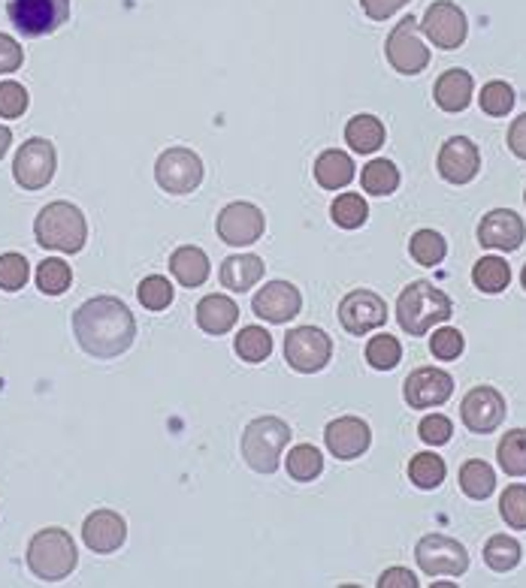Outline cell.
Segmentation results:
<instances>
[{"mask_svg": "<svg viewBox=\"0 0 526 588\" xmlns=\"http://www.w3.org/2000/svg\"><path fill=\"white\" fill-rule=\"evenodd\" d=\"M526 238V224L524 217L512 212V209H493L487 215L481 217L478 226V242L481 248L491 250H505L512 254L524 245Z\"/></svg>", "mask_w": 526, "mask_h": 588, "instance_id": "cell-17", "label": "cell"}, {"mask_svg": "<svg viewBox=\"0 0 526 588\" xmlns=\"http://www.w3.org/2000/svg\"><path fill=\"white\" fill-rule=\"evenodd\" d=\"M524 203H526V193H524Z\"/></svg>", "mask_w": 526, "mask_h": 588, "instance_id": "cell-53", "label": "cell"}, {"mask_svg": "<svg viewBox=\"0 0 526 588\" xmlns=\"http://www.w3.org/2000/svg\"><path fill=\"white\" fill-rule=\"evenodd\" d=\"M12 146V133H10V127H3L0 125V160H3V154L10 151Z\"/></svg>", "mask_w": 526, "mask_h": 588, "instance_id": "cell-51", "label": "cell"}, {"mask_svg": "<svg viewBox=\"0 0 526 588\" xmlns=\"http://www.w3.org/2000/svg\"><path fill=\"white\" fill-rule=\"evenodd\" d=\"M463 348H466L463 332H460V329H454V327L435 329L433 339H430V353H433L435 360H442V362L457 360L460 353H463Z\"/></svg>", "mask_w": 526, "mask_h": 588, "instance_id": "cell-44", "label": "cell"}, {"mask_svg": "<svg viewBox=\"0 0 526 588\" xmlns=\"http://www.w3.org/2000/svg\"><path fill=\"white\" fill-rule=\"evenodd\" d=\"M520 543L515 537H508V534H493L491 541L484 543V565L496 570V574H508V570H515L520 565Z\"/></svg>", "mask_w": 526, "mask_h": 588, "instance_id": "cell-29", "label": "cell"}, {"mask_svg": "<svg viewBox=\"0 0 526 588\" xmlns=\"http://www.w3.org/2000/svg\"><path fill=\"white\" fill-rule=\"evenodd\" d=\"M22 61H24L22 45L15 43L10 34H0V76L15 73V70L22 67Z\"/></svg>", "mask_w": 526, "mask_h": 588, "instance_id": "cell-47", "label": "cell"}, {"mask_svg": "<svg viewBox=\"0 0 526 588\" xmlns=\"http://www.w3.org/2000/svg\"><path fill=\"white\" fill-rule=\"evenodd\" d=\"M414 562L427 577H463L470 570L466 546L448 534H427L414 546Z\"/></svg>", "mask_w": 526, "mask_h": 588, "instance_id": "cell-6", "label": "cell"}, {"mask_svg": "<svg viewBox=\"0 0 526 588\" xmlns=\"http://www.w3.org/2000/svg\"><path fill=\"white\" fill-rule=\"evenodd\" d=\"M520 284H524V290H526V266H524V271H520Z\"/></svg>", "mask_w": 526, "mask_h": 588, "instance_id": "cell-52", "label": "cell"}, {"mask_svg": "<svg viewBox=\"0 0 526 588\" xmlns=\"http://www.w3.org/2000/svg\"><path fill=\"white\" fill-rule=\"evenodd\" d=\"M421 24L414 15H406L400 22L393 24V31L388 34V43H385V55H388V64L402 76H418L430 64V49L423 45L421 40Z\"/></svg>", "mask_w": 526, "mask_h": 588, "instance_id": "cell-8", "label": "cell"}, {"mask_svg": "<svg viewBox=\"0 0 526 588\" xmlns=\"http://www.w3.org/2000/svg\"><path fill=\"white\" fill-rule=\"evenodd\" d=\"M418 435H421L423 443H430V447H442V443L451 441V435H454V423H451L445 414H430V417L421 419Z\"/></svg>", "mask_w": 526, "mask_h": 588, "instance_id": "cell-46", "label": "cell"}, {"mask_svg": "<svg viewBox=\"0 0 526 588\" xmlns=\"http://www.w3.org/2000/svg\"><path fill=\"white\" fill-rule=\"evenodd\" d=\"M508 148H512L515 158L526 160V113L515 118L512 127H508Z\"/></svg>", "mask_w": 526, "mask_h": 588, "instance_id": "cell-50", "label": "cell"}, {"mask_svg": "<svg viewBox=\"0 0 526 588\" xmlns=\"http://www.w3.org/2000/svg\"><path fill=\"white\" fill-rule=\"evenodd\" d=\"M333 356L330 335L318 327H297L285 335V362L299 374L320 372Z\"/></svg>", "mask_w": 526, "mask_h": 588, "instance_id": "cell-9", "label": "cell"}, {"mask_svg": "<svg viewBox=\"0 0 526 588\" xmlns=\"http://www.w3.org/2000/svg\"><path fill=\"white\" fill-rule=\"evenodd\" d=\"M155 181L160 191L176 193V196L197 191L203 181V160L197 158L191 148H167L155 163Z\"/></svg>", "mask_w": 526, "mask_h": 588, "instance_id": "cell-10", "label": "cell"}, {"mask_svg": "<svg viewBox=\"0 0 526 588\" xmlns=\"http://www.w3.org/2000/svg\"><path fill=\"white\" fill-rule=\"evenodd\" d=\"M28 90L19 85V82H0V118H22L28 113Z\"/></svg>", "mask_w": 526, "mask_h": 588, "instance_id": "cell-45", "label": "cell"}, {"mask_svg": "<svg viewBox=\"0 0 526 588\" xmlns=\"http://www.w3.org/2000/svg\"><path fill=\"white\" fill-rule=\"evenodd\" d=\"M345 142L355 148L357 154H372L385 146V125L376 115H355L345 125Z\"/></svg>", "mask_w": 526, "mask_h": 588, "instance_id": "cell-27", "label": "cell"}, {"mask_svg": "<svg viewBox=\"0 0 526 588\" xmlns=\"http://www.w3.org/2000/svg\"><path fill=\"white\" fill-rule=\"evenodd\" d=\"M31 278V266L22 254H0V290L15 293Z\"/></svg>", "mask_w": 526, "mask_h": 588, "instance_id": "cell-43", "label": "cell"}, {"mask_svg": "<svg viewBox=\"0 0 526 588\" xmlns=\"http://www.w3.org/2000/svg\"><path fill=\"white\" fill-rule=\"evenodd\" d=\"M454 314V302L445 290H439L433 281H412L397 299V320L402 332L412 339L427 335L435 323H445Z\"/></svg>", "mask_w": 526, "mask_h": 588, "instance_id": "cell-2", "label": "cell"}, {"mask_svg": "<svg viewBox=\"0 0 526 588\" xmlns=\"http://www.w3.org/2000/svg\"><path fill=\"white\" fill-rule=\"evenodd\" d=\"M70 281H73V271L64 260H57V257H49L36 266V287H40V293L46 296H61L70 290Z\"/></svg>", "mask_w": 526, "mask_h": 588, "instance_id": "cell-38", "label": "cell"}, {"mask_svg": "<svg viewBox=\"0 0 526 588\" xmlns=\"http://www.w3.org/2000/svg\"><path fill=\"white\" fill-rule=\"evenodd\" d=\"M315 181H318L324 191H343L355 181V160L348 158L339 148H327L320 151L315 160Z\"/></svg>", "mask_w": 526, "mask_h": 588, "instance_id": "cell-24", "label": "cell"}, {"mask_svg": "<svg viewBox=\"0 0 526 588\" xmlns=\"http://www.w3.org/2000/svg\"><path fill=\"white\" fill-rule=\"evenodd\" d=\"M36 245L46 250H61V254H80L88 242V224L85 215L73 203H49L34 221Z\"/></svg>", "mask_w": 526, "mask_h": 588, "instance_id": "cell-3", "label": "cell"}, {"mask_svg": "<svg viewBox=\"0 0 526 588\" xmlns=\"http://www.w3.org/2000/svg\"><path fill=\"white\" fill-rule=\"evenodd\" d=\"M406 3L409 0H360V7H364V12H367L372 22H385L393 12L402 10Z\"/></svg>", "mask_w": 526, "mask_h": 588, "instance_id": "cell-48", "label": "cell"}, {"mask_svg": "<svg viewBox=\"0 0 526 588\" xmlns=\"http://www.w3.org/2000/svg\"><path fill=\"white\" fill-rule=\"evenodd\" d=\"M472 90H475V79H472L466 70H445L435 79V106L442 113H463L472 103Z\"/></svg>", "mask_w": 526, "mask_h": 588, "instance_id": "cell-22", "label": "cell"}, {"mask_svg": "<svg viewBox=\"0 0 526 588\" xmlns=\"http://www.w3.org/2000/svg\"><path fill=\"white\" fill-rule=\"evenodd\" d=\"M170 271L176 281L182 287H200L209 278V257L207 250H200L197 245H182V248L172 250L170 257Z\"/></svg>", "mask_w": 526, "mask_h": 588, "instance_id": "cell-26", "label": "cell"}, {"mask_svg": "<svg viewBox=\"0 0 526 588\" xmlns=\"http://www.w3.org/2000/svg\"><path fill=\"white\" fill-rule=\"evenodd\" d=\"M388 302L372 290H351L339 302V323L351 335H367L388 323Z\"/></svg>", "mask_w": 526, "mask_h": 588, "instance_id": "cell-14", "label": "cell"}, {"mask_svg": "<svg viewBox=\"0 0 526 588\" xmlns=\"http://www.w3.org/2000/svg\"><path fill=\"white\" fill-rule=\"evenodd\" d=\"M472 284L478 287L481 293H503L505 287L512 284V266L503 257H481L472 269Z\"/></svg>", "mask_w": 526, "mask_h": 588, "instance_id": "cell-28", "label": "cell"}, {"mask_svg": "<svg viewBox=\"0 0 526 588\" xmlns=\"http://www.w3.org/2000/svg\"><path fill=\"white\" fill-rule=\"evenodd\" d=\"M324 441H327V450L336 456V459H357L369 450L372 443V431H369L367 419L360 417H339L333 419L330 426L324 429Z\"/></svg>", "mask_w": 526, "mask_h": 588, "instance_id": "cell-20", "label": "cell"}, {"mask_svg": "<svg viewBox=\"0 0 526 588\" xmlns=\"http://www.w3.org/2000/svg\"><path fill=\"white\" fill-rule=\"evenodd\" d=\"M378 588H418V577L406 567H388L376 582Z\"/></svg>", "mask_w": 526, "mask_h": 588, "instance_id": "cell-49", "label": "cell"}, {"mask_svg": "<svg viewBox=\"0 0 526 588\" xmlns=\"http://www.w3.org/2000/svg\"><path fill=\"white\" fill-rule=\"evenodd\" d=\"M137 296L143 308H149V311H164V308H170L172 302V284L164 278V275H149V278H143L137 287Z\"/></svg>", "mask_w": 526, "mask_h": 588, "instance_id": "cell-42", "label": "cell"}, {"mask_svg": "<svg viewBox=\"0 0 526 588\" xmlns=\"http://www.w3.org/2000/svg\"><path fill=\"white\" fill-rule=\"evenodd\" d=\"M445 459L435 456V452H418L412 462H409V480H412L418 489H439L445 483Z\"/></svg>", "mask_w": 526, "mask_h": 588, "instance_id": "cell-33", "label": "cell"}, {"mask_svg": "<svg viewBox=\"0 0 526 588\" xmlns=\"http://www.w3.org/2000/svg\"><path fill=\"white\" fill-rule=\"evenodd\" d=\"M496 459L508 477H526V429L505 431L496 447Z\"/></svg>", "mask_w": 526, "mask_h": 588, "instance_id": "cell-32", "label": "cell"}, {"mask_svg": "<svg viewBox=\"0 0 526 588\" xmlns=\"http://www.w3.org/2000/svg\"><path fill=\"white\" fill-rule=\"evenodd\" d=\"M439 175L451 184H470L481 170V151L470 136H451L439 151Z\"/></svg>", "mask_w": 526, "mask_h": 588, "instance_id": "cell-18", "label": "cell"}, {"mask_svg": "<svg viewBox=\"0 0 526 588\" xmlns=\"http://www.w3.org/2000/svg\"><path fill=\"white\" fill-rule=\"evenodd\" d=\"M409 254H412V260L418 266H439V263L448 257V242L442 233H435V229H418L409 242Z\"/></svg>", "mask_w": 526, "mask_h": 588, "instance_id": "cell-34", "label": "cell"}, {"mask_svg": "<svg viewBox=\"0 0 526 588\" xmlns=\"http://www.w3.org/2000/svg\"><path fill=\"white\" fill-rule=\"evenodd\" d=\"M330 217L333 224L343 226V229H360V226L367 224L369 205L360 193H339L336 203L330 205Z\"/></svg>", "mask_w": 526, "mask_h": 588, "instance_id": "cell-35", "label": "cell"}, {"mask_svg": "<svg viewBox=\"0 0 526 588\" xmlns=\"http://www.w3.org/2000/svg\"><path fill=\"white\" fill-rule=\"evenodd\" d=\"M197 327L209 332V335H224L230 329L236 327V320H240V306L230 299V296L212 293L207 299H200L197 302Z\"/></svg>", "mask_w": 526, "mask_h": 588, "instance_id": "cell-23", "label": "cell"}, {"mask_svg": "<svg viewBox=\"0 0 526 588\" xmlns=\"http://www.w3.org/2000/svg\"><path fill=\"white\" fill-rule=\"evenodd\" d=\"M76 543L64 528H43L28 543V567L43 582H61L76 570Z\"/></svg>", "mask_w": 526, "mask_h": 588, "instance_id": "cell-4", "label": "cell"}, {"mask_svg": "<svg viewBox=\"0 0 526 588\" xmlns=\"http://www.w3.org/2000/svg\"><path fill=\"white\" fill-rule=\"evenodd\" d=\"M73 335L94 360H115L137 339V320L115 296H94L73 314Z\"/></svg>", "mask_w": 526, "mask_h": 588, "instance_id": "cell-1", "label": "cell"}, {"mask_svg": "<svg viewBox=\"0 0 526 588\" xmlns=\"http://www.w3.org/2000/svg\"><path fill=\"white\" fill-rule=\"evenodd\" d=\"M505 398L493 386H475L460 402V419L472 435H491L505 423Z\"/></svg>", "mask_w": 526, "mask_h": 588, "instance_id": "cell-13", "label": "cell"}, {"mask_svg": "<svg viewBox=\"0 0 526 588\" xmlns=\"http://www.w3.org/2000/svg\"><path fill=\"white\" fill-rule=\"evenodd\" d=\"M299 308H303V296L287 281L263 284V290H257L252 299V311L266 323H287L299 314Z\"/></svg>", "mask_w": 526, "mask_h": 588, "instance_id": "cell-19", "label": "cell"}, {"mask_svg": "<svg viewBox=\"0 0 526 588\" xmlns=\"http://www.w3.org/2000/svg\"><path fill=\"white\" fill-rule=\"evenodd\" d=\"M499 516L505 525H512L515 532H526V487L512 483L499 498Z\"/></svg>", "mask_w": 526, "mask_h": 588, "instance_id": "cell-41", "label": "cell"}, {"mask_svg": "<svg viewBox=\"0 0 526 588\" xmlns=\"http://www.w3.org/2000/svg\"><path fill=\"white\" fill-rule=\"evenodd\" d=\"M291 441V426L278 417H257L242 431V459L257 474H273Z\"/></svg>", "mask_w": 526, "mask_h": 588, "instance_id": "cell-5", "label": "cell"}, {"mask_svg": "<svg viewBox=\"0 0 526 588\" xmlns=\"http://www.w3.org/2000/svg\"><path fill=\"white\" fill-rule=\"evenodd\" d=\"M233 348L240 353V360L257 365V362L270 360V353H273V335H270L263 327H245L240 329V335L233 341Z\"/></svg>", "mask_w": 526, "mask_h": 588, "instance_id": "cell-36", "label": "cell"}, {"mask_svg": "<svg viewBox=\"0 0 526 588\" xmlns=\"http://www.w3.org/2000/svg\"><path fill=\"white\" fill-rule=\"evenodd\" d=\"M82 541L92 553H115L127 541V522L115 510H94L82 525Z\"/></svg>", "mask_w": 526, "mask_h": 588, "instance_id": "cell-21", "label": "cell"}, {"mask_svg": "<svg viewBox=\"0 0 526 588\" xmlns=\"http://www.w3.org/2000/svg\"><path fill=\"white\" fill-rule=\"evenodd\" d=\"M263 260L257 254H236V257H228L221 263V271L218 278L224 284V290H233V293H245L252 290L254 284L263 278Z\"/></svg>", "mask_w": 526, "mask_h": 588, "instance_id": "cell-25", "label": "cell"}, {"mask_svg": "<svg viewBox=\"0 0 526 588\" xmlns=\"http://www.w3.org/2000/svg\"><path fill=\"white\" fill-rule=\"evenodd\" d=\"M57 167V154L55 146L49 142V139H28L22 148H19V154L12 160V175L15 181L22 184L24 191H40V188H46L52 175H55Z\"/></svg>", "mask_w": 526, "mask_h": 588, "instance_id": "cell-12", "label": "cell"}, {"mask_svg": "<svg viewBox=\"0 0 526 588\" xmlns=\"http://www.w3.org/2000/svg\"><path fill=\"white\" fill-rule=\"evenodd\" d=\"M481 113H487L491 118H505V115L515 109V88L505 85V82H487L481 88Z\"/></svg>", "mask_w": 526, "mask_h": 588, "instance_id": "cell-39", "label": "cell"}, {"mask_svg": "<svg viewBox=\"0 0 526 588\" xmlns=\"http://www.w3.org/2000/svg\"><path fill=\"white\" fill-rule=\"evenodd\" d=\"M7 15L22 36H49L70 19V0H7Z\"/></svg>", "mask_w": 526, "mask_h": 588, "instance_id": "cell-7", "label": "cell"}, {"mask_svg": "<svg viewBox=\"0 0 526 588\" xmlns=\"http://www.w3.org/2000/svg\"><path fill=\"white\" fill-rule=\"evenodd\" d=\"M215 229L224 245L245 248V245H254V242L263 236L266 217H263L261 209L252 203H230L228 209H221Z\"/></svg>", "mask_w": 526, "mask_h": 588, "instance_id": "cell-15", "label": "cell"}, {"mask_svg": "<svg viewBox=\"0 0 526 588\" xmlns=\"http://www.w3.org/2000/svg\"><path fill=\"white\" fill-rule=\"evenodd\" d=\"M421 31L427 34V40L435 45V49H460L466 43V34H470V22H466V12L460 10L457 3L451 0H435L423 12Z\"/></svg>", "mask_w": 526, "mask_h": 588, "instance_id": "cell-11", "label": "cell"}, {"mask_svg": "<svg viewBox=\"0 0 526 588\" xmlns=\"http://www.w3.org/2000/svg\"><path fill=\"white\" fill-rule=\"evenodd\" d=\"M320 471H324V459L312 443H299L287 452V474L297 483H312L315 477H320Z\"/></svg>", "mask_w": 526, "mask_h": 588, "instance_id": "cell-37", "label": "cell"}, {"mask_svg": "<svg viewBox=\"0 0 526 588\" xmlns=\"http://www.w3.org/2000/svg\"><path fill=\"white\" fill-rule=\"evenodd\" d=\"M400 360H402V348L393 335H376V339H369L367 362L376 368V372H390V368L400 365Z\"/></svg>", "mask_w": 526, "mask_h": 588, "instance_id": "cell-40", "label": "cell"}, {"mask_svg": "<svg viewBox=\"0 0 526 588\" xmlns=\"http://www.w3.org/2000/svg\"><path fill=\"white\" fill-rule=\"evenodd\" d=\"M460 489L463 495H470L472 501H484V498L493 495L496 489V474L487 462L481 459H470V462L460 468Z\"/></svg>", "mask_w": 526, "mask_h": 588, "instance_id": "cell-30", "label": "cell"}, {"mask_svg": "<svg viewBox=\"0 0 526 588\" xmlns=\"http://www.w3.org/2000/svg\"><path fill=\"white\" fill-rule=\"evenodd\" d=\"M454 393V377L442 368H418L406 377L402 384V396L414 410H430V407H442Z\"/></svg>", "mask_w": 526, "mask_h": 588, "instance_id": "cell-16", "label": "cell"}, {"mask_svg": "<svg viewBox=\"0 0 526 588\" xmlns=\"http://www.w3.org/2000/svg\"><path fill=\"white\" fill-rule=\"evenodd\" d=\"M360 184H364V191L372 193V196H390V193L400 188V170L385 158L369 160L364 172H360Z\"/></svg>", "mask_w": 526, "mask_h": 588, "instance_id": "cell-31", "label": "cell"}]
</instances>
